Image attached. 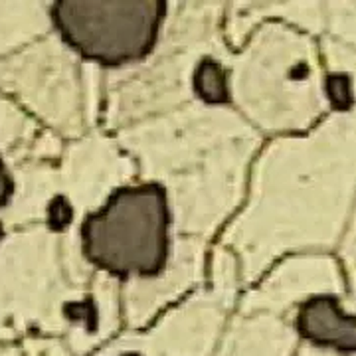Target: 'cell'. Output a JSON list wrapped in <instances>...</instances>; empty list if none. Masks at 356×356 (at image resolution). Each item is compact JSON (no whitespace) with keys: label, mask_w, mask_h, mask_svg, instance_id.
I'll use <instances>...</instances> for the list:
<instances>
[{"label":"cell","mask_w":356,"mask_h":356,"mask_svg":"<svg viewBox=\"0 0 356 356\" xmlns=\"http://www.w3.org/2000/svg\"><path fill=\"white\" fill-rule=\"evenodd\" d=\"M299 334L317 346H329L339 353H356V315H344L332 295H318L305 301L297 315Z\"/></svg>","instance_id":"cell-3"},{"label":"cell","mask_w":356,"mask_h":356,"mask_svg":"<svg viewBox=\"0 0 356 356\" xmlns=\"http://www.w3.org/2000/svg\"><path fill=\"white\" fill-rule=\"evenodd\" d=\"M192 83H194V91L196 95L206 103H226L228 102V79H226V72L224 67L206 58L202 60L194 77H192Z\"/></svg>","instance_id":"cell-4"},{"label":"cell","mask_w":356,"mask_h":356,"mask_svg":"<svg viewBox=\"0 0 356 356\" xmlns=\"http://www.w3.org/2000/svg\"><path fill=\"white\" fill-rule=\"evenodd\" d=\"M168 208L159 184L115 191L102 210L86 218L83 254L93 266L119 277H153L166 264Z\"/></svg>","instance_id":"cell-1"},{"label":"cell","mask_w":356,"mask_h":356,"mask_svg":"<svg viewBox=\"0 0 356 356\" xmlns=\"http://www.w3.org/2000/svg\"><path fill=\"white\" fill-rule=\"evenodd\" d=\"M62 38L103 65L129 64L153 50L165 2L161 0H62L51 8Z\"/></svg>","instance_id":"cell-2"},{"label":"cell","mask_w":356,"mask_h":356,"mask_svg":"<svg viewBox=\"0 0 356 356\" xmlns=\"http://www.w3.org/2000/svg\"><path fill=\"white\" fill-rule=\"evenodd\" d=\"M13 178L8 177V172H6V168H4V163H2V159H0V208L8 202V198L13 196Z\"/></svg>","instance_id":"cell-6"},{"label":"cell","mask_w":356,"mask_h":356,"mask_svg":"<svg viewBox=\"0 0 356 356\" xmlns=\"http://www.w3.org/2000/svg\"><path fill=\"white\" fill-rule=\"evenodd\" d=\"M121 356H140L139 353H125V355H121Z\"/></svg>","instance_id":"cell-7"},{"label":"cell","mask_w":356,"mask_h":356,"mask_svg":"<svg viewBox=\"0 0 356 356\" xmlns=\"http://www.w3.org/2000/svg\"><path fill=\"white\" fill-rule=\"evenodd\" d=\"M70 218H72V212H70V206L64 202L62 206V210H58V206L56 202L50 206V226L54 229H62L70 222Z\"/></svg>","instance_id":"cell-5"},{"label":"cell","mask_w":356,"mask_h":356,"mask_svg":"<svg viewBox=\"0 0 356 356\" xmlns=\"http://www.w3.org/2000/svg\"><path fill=\"white\" fill-rule=\"evenodd\" d=\"M2 236H4V229H2V224H0V240H2Z\"/></svg>","instance_id":"cell-8"}]
</instances>
